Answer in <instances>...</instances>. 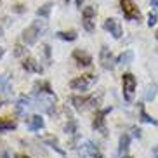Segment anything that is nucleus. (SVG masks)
Listing matches in <instances>:
<instances>
[{
  "mask_svg": "<svg viewBox=\"0 0 158 158\" xmlns=\"http://www.w3.org/2000/svg\"><path fill=\"white\" fill-rule=\"evenodd\" d=\"M45 31H47L45 23H44V21H35L31 26H28V28L23 31L24 44H26V45H33V44L38 40V37H40V35H44Z\"/></svg>",
  "mask_w": 158,
  "mask_h": 158,
  "instance_id": "obj_1",
  "label": "nucleus"
},
{
  "mask_svg": "<svg viewBox=\"0 0 158 158\" xmlns=\"http://www.w3.org/2000/svg\"><path fill=\"white\" fill-rule=\"evenodd\" d=\"M96 82H98V77L89 73V75H82V77H77V78H73V80L70 82V87L73 89V90L85 92V90H89V89L92 87Z\"/></svg>",
  "mask_w": 158,
  "mask_h": 158,
  "instance_id": "obj_2",
  "label": "nucleus"
},
{
  "mask_svg": "<svg viewBox=\"0 0 158 158\" xmlns=\"http://www.w3.org/2000/svg\"><path fill=\"white\" fill-rule=\"evenodd\" d=\"M99 99H101V96H99V98H96V96H71L70 102L73 104L75 110L84 111V110H87V108L96 106Z\"/></svg>",
  "mask_w": 158,
  "mask_h": 158,
  "instance_id": "obj_3",
  "label": "nucleus"
},
{
  "mask_svg": "<svg viewBox=\"0 0 158 158\" xmlns=\"http://www.w3.org/2000/svg\"><path fill=\"white\" fill-rule=\"evenodd\" d=\"M135 85H137V80L132 73H125L122 77V89H123V99L127 102H132L134 99V90H135Z\"/></svg>",
  "mask_w": 158,
  "mask_h": 158,
  "instance_id": "obj_4",
  "label": "nucleus"
},
{
  "mask_svg": "<svg viewBox=\"0 0 158 158\" xmlns=\"http://www.w3.org/2000/svg\"><path fill=\"white\" fill-rule=\"evenodd\" d=\"M120 7L125 19H129V21H139L141 19V10L134 4V0H120Z\"/></svg>",
  "mask_w": 158,
  "mask_h": 158,
  "instance_id": "obj_5",
  "label": "nucleus"
},
{
  "mask_svg": "<svg viewBox=\"0 0 158 158\" xmlns=\"http://www.w3.org/2000/svg\"><path fill=\"white\" fill-rule=\"evenodd\" d=\"M111 111V106L110 108H104V110H98L96 111V116L92 120V127L94 130L101 132L102 135H108V129H106V115Z\"/></svg>",
  "mask_w": 158,
  "mask_h": 158,
  "instance_id": "obj_6",
  "label": "nucleus"
},
{
  "mask_svg": "<svg viewBox=\"0 0 158 158\" xmlns=\"http://www.w3.org/2000/svg\"><path fill=\"white\" fill-rule=\"evenodd\" d=\"M94 18H96V7L94 5H87L82 10V24L87 31H94L96 28V23H94Z\"/></svg>",
  "mask_w": 158,
  "mask_h": 158,
  "instance_id": "obj_7",
  "label": "nucleus"
},
{
  "mask_svg": "<svg viewBox=\"0 0 158 158\" xmlns=\"http://www.w3.org/2000/svg\"><path fill=\"white\" fill-rule=\"evenodd\" d=\"M99 63H101V66L104 70H113L115 64H116V59L113 57L111 51H110L106 45H102L101 51H99Z\"/></svg>",
  "mask_w": 158,
  "mask_h": 158,
  "instance_id": "obj_8",
  "label": "nucleus"
},
{
  "mask_svg": "<svg viewBox=\"0 0 158 158\" xmlns=\"http://www.w3.org/2000/svg\"><path fill=\"white\" fill-rule=\"evenodd\" d=\"M102 28L106 30V31H110V35H113V38H120L123 35V30H122L120 23L115 18H108L104 21V24H102Z\"/></svg>",
  "mask_w": 158,
  "mask_h": 158,
  "instance_id": "obj_9",
  "label": "nucleus"
},
{
  "mask_svg": "<svg viewBox=\"0 0 158 158\" xmlns=\"http://www.w3.org/2000/svg\"><path fill=\"white\" fill-rule=\"evenodd\" d=\"M73 59L77 61V64H80V66H90L92 64V56H90L89 52L82 51V49L73 51Z\"/></svg>",
  "mask_w": 158,
  "mask_h": 158,
  "instance_id": "obj_10",
  "label": "nucleus"
},
{
  "mask_svg": "<svg viewBox=\"0 0 158 158\" xmlns=\"http://www.w3.org/2000/svg\"><path fill=\"white\" fill-rule=\"evenodd\" d=\"M31 106H33V99L26 98V96H21V98L18 99V102H16V113L21 115V116H24L26 111H28Z\"/></svg>",
  "mask_w": 158,
  "mask_h": 158,
  "instance_id": "obj_11",
  "label": "nucleus"
},
{
  "mask_svg": "<svg viewBox=\"0 0 158 158\" xmlns=\"http://www.w3.org/2000/svg\"><path fill=\"white\" fill-rule=\"evenodd\" d=\"M80 155H82L84 158H94L96 155H99L98 144H94L92 141L84 143V144H82V148H80Z\"/></svg>",
  "mask_w": 158,
  "mask_h": 158,
  "instance_id": "obj_12",
  "label": "nucleus"
},
{
  "mask_svg": "<svg viewBox=\"0 0 158 158\" xmlns=\"http://www.w3.org/2000/svg\"><path fill=\"white\" fill-rule=\"evenodd\" d=\"M21 66H23V70L30 71V73H42V71H44L42 64H40L37 59H33V57H26Z\"/></svg>",
  "mask_w": 158,
  "mask_h": 158,
  "instance_id": "obj_13",
  "label": "nucleus"
},
{
  "mask_svg": "<svg viewBox=\"0 0 158 158\" xmlns=\"http://www.w3.org/2000/svg\"><path fill=\"white\" fill-rule=\"evenodd\" d=\"M33 92L47 94V96H54V90H52L51 84H49L47 80H40V82H35V85H33Z\"/></svg>",
  "mask_w": 158,
  "mask_h": 158,
  "instance_id": "obj_14",
  "label": "nucleus"
},
{
  "mask_svg": "<svg viewBox=\"0 0 158 158\" xmlns=\"http://www.w3.org/2000/svg\"><path fill=\"white\" fill-rule=\"evenodd\" d=\"M0 92L9 96L12 92V84H10L9 75H0Z\"/></svg>",
  "mask_w": 158,
  "mask_h": 158,
  "instance_id": "obj_15",
  "label": "nucleus"
},
{
  "mask_svg": "<svg viewBox=\"0 0 158 158\" xmlns=\"http://www.w3.org/2000/svg\"><path fill=\"white\" fill-rule=\"evenodd\" d=\"M129 144H130V135L129 134H123L120 137V143H118V156L123 158L127 153V149H129Z\"/></svg>",
  "mask_w": 158,
  "mask_h": 158,
  "instance_id": "obj_16",
  "label": "nucleus"
},
{
  "mask_svg": "<svg viewBox=\"0 0 158 158\" xmlns=\"http://www.w3.org/2000/svg\"><path fill=\"white\" fill-rule=\"evenodd\" d=\"M28 129H30V130H40V129H44V118H42L40 115L30 116V120H28Z\"/></svg>",
  "mask_w": 158,
  "mask_h": 158,
  "instance_id": "obj_17",
  "label": "nucleus"
},
{
  "mask_svg": "<svg viewBox=\"0 0 158 158\" xmlns=\"http://www.w3.org/2000/svg\"><path fill=\"white\" fill-rule=\"evenodd\" d=\"M42 141L47 144V146H51V148H54V149H56V151H57L59 155H63V156H64V151H63V149L59 148V143H57V139L54 137V135H44V137H42Z\"/></svg>",
  "mask_w": 158,
  "mask_h": 158,
  "instance_id": "obj_18",
  "label": "nucleus"
},
{
  "mask_svg": "<svg viewBox=\"0 0 158 158\" xmlns=\"http://www.w3.org/2000/svg\"><path fill=\"white\" fill-rule=\"evenodd\" d=\"M16 122L10 118H0V132H9V130L16 129Z\"/></svg>",
  "mask_w": 158,
  "mask_h": 158,
  "instance_id": "obj_19",
  "label": "nucleus"
},
{
  "mask_svg": "<svg viewBox=\"0 0 158 158\" xmlns=\"http://www.w3.org/2000/svg\"><path fill=\"white\" fill-rule=\"evenodd\" d=\"M132 59H134V52L125 51V52H122L120 56L116 57V64H129V63H132Z\"/></svg>",
  "mask_w": 158,
  "mask_h": 158,
  "instance_id": "obj_20",
  "label": "nucleus"
},
{
  "mask_svg": "<svg viewBox=\"0 0 158 158\" xmlns=\"http://www.w3.org/2000/svg\"><path fill=\"white\" fill-rule=\"evenodd\" d=\"M64 132L66 134H70V135H73L75 139H77V132H78V123H77V120L70 118L68 123H66V127H64Z\"/></svg>",
  "mask_w": 158,
  "mask_h": 158,
  "instance_id": "obj_21",
  "label": "nucleus"
},
{
  "mask_svg": "<svg viewBox=\"0 0 158 158\" xmlns=\"http://www.w3.org/2000/svg\"><path fill=\"white\" fill-rule=\"evenodd\" d=\"M56 37L61 40H66V42H73V40H77V31H57Z\"/></svg>",
  "mask_w": 158,
  "mask_h": 158,
  "instance_id": "obj_22",
  "label": "nucleus"
},
{
  "mask_svg": "<svg viewBox=\"0 0 158 158\" xmlns=\"http://www.w3.org/2000/svg\"><path fill=\"white\" fill-rule=\"evenodd\" d=\"M139 116L141 120L146 122V123H151V125H156V120L155 118H151V116L146 113V110H144V104H139Z\"/></svg>",
  "mask_w": 158,
  "mask_h": 158,
  "instance_id": "obj_23",
  "label": "nucleus"
},
{
  "mask_svg": "<svg viewBox=\"0 0 158 158\" xmlns=\"http://www.w3.org/2000/svg\"><path fill=\"white\" fill-rule=\"evenodd\" d=\"M156 92H158V85H156V84H151L148 89H146L144 99H146V101H153V99H155V96H156Z\"/></svg>",
  "mask_w": 158,
  "mask_h": 158,
  "instance_id": "obj_24",
  "label": "nucleus"
},
{
  "mask_svg": "<svg viewBox=\"0 0 158 158\" xmlns=\"http://www.w3.org/2000/svg\"><path fill=\"white\" fill-rule=\"evenodd\" d=\"M51 9H52V4L42 5V7L37 10V16H38V18H49V14H51Z\"/></svg>",
  "mask_w": 158,
  "mask_h": 158,
  "instance_id": "obj_25",
  "label": "nucleus"
},
{
  "mask_svg": "<svg viewBox=\"0 0 158 158\" xmlns=\"http://www.w3.org/2000/svg\"><path fill=\"white\" fill-rule=\"evenodd\" d=\"M156 14H155V12H153V14H149L148 16V26H149V28H151V26H155V24H156Z\"/></svg>",
  "mask_w": 158,
  "mask_h": 158,
  "instance_id": "obj_26",
  "label": "nucleus"
},
{
  "mask_svg": "<svg viewBox=\"0 0 158 158\" xmlns=\"http://www.w3.org/2000/svg\"><path fill=\"white\" fill-rule=\"evenodd\" d=\"M44 56H45L47 64H49V63H51V47L49 45H44Z\"/></svg>",
  "mask_w": 158,
  "mask_h": 158,
  "instance_id": "obj_27",
  "label": "nucleus"
},
{
  "mask_svg": "<svg viewBox=\"0 0 158 158\" xmlns=\"http://www.w3.org/2000/svg\"><path fill=\"white\" fill-rule=\"evenodd\" d=\"M14 49H16V51H14V56H16V57H21L24 52H26V49H23L21 45H16Z\"/></svg>",
  "mask_w": 158,
  "mask_h": 158,
  "instance_id": "obj_28",
  "label": "nucleus"
},
{
  "mask_svg": "<svg viewBox=\"0 0 158 158\" xmlns=\"http://www.w3.org/2000/svg\"><path fill=\"white\" fill-rule=\"evenodd\" d=\"M14 10H16V12H24V7H23V5H14Z\"/></svg>",
  "mask_w": 158,
  "mask_h": 158,
  "instance_id": "obj_29",
  "label": "nucleus"
},
{
  "mask_svg": "<svg viewBox=\"0 0 158 158\" xmlns=\"http://www.w3.org/2000/svg\"><path fill=\"white\" fill-rule=\"evenodd\" d=\"M151 7H153L155 10H158V0H151Z\"/></svg>",
  "mask_w": 158,
  "mask_h": 158,
  "instance_id": "obj_30",
  "label": "nucleus"
},
{
  "mask_svg": "<svg viewBox=\"0 0 158 158\" xmlns=\"http://www.w3.org/2000/svg\"><path fill=\"white\" fill-rule=\"evenodd\" d=\"M14 158H30V156L24 155V153H18V155H14Z\"/></svg>",
  "mask_w": 158,
  "mask_h": 158,
  "instance_id": "obj_31",
  "label": "nucleus"
},
{
  "mask_svg": "<svg viewBox=\"0 0 158 158\" xmlns=\"http://www.w3.org/2000/svg\"><path fill=\"white\" fill-rule=\"evenodd\" d=\"M153 156L158 158V146H155V148H153Z\"/></svg>",
  "mask_w": 158,
  "mask_h": 158,
  "instance_id": "obj_32",
  "label": "nucleus"
},
{
  "mask_svg": "<svg viewBox=\"0 0 158 158\" xmlns=\"http://www.w3.org/2000/svg\"><path fill=\"white\" fill-rule=\"evenodd\" d=\"M77 2V7H82V4H84V0H75Z\"/></svg>",
  "mask_w": 158,
  "mask_h": 158,
  "instance_id": "obj_33",
  "label": "nucleus"
},
{
  "mask_svg": "<svg viewBox=\"0 0 158 158\" xmlns=\"http://www.w3.org/2000/svg\"><path fill=\"white\" fill-rule=\"evenodd\" d=\"M4 52H5V51H4V49H2V47H0V57L4 56Z\"/></svg>",
  "mask_w": 158,
  "mask_h": 158,
  "instance_id": "obj_34",
  "label": "nucleus"
},
{
  "mask_svg": "<svg viewBox=\"0 0 158 158\" xmlns=\"http://www.w3.org/2000/svg\"><path fill=\"white\" fill-rule=\"evenodd\" d=\"M155 37H156V38H158V31H156V35H155Z\"/></svg>",
  "mask_w": 158,
  "mask_h": 158,
  "instance_id": "obj_35",
  "label": "nucleus"
},
{
  "mask_svg": "<svg viewBox=\"0 0 158 158\" xmlns=\"http://www.w3.org/2000/svg\"><path fill=\"white\" fill-rule=\"evenodd\" d=\"M123 158H130V156H123Z\"/></svg>",
  "mask_w": 158,
  "mask_h": 158,
  "instance_id": "obj_36",
  "label": "nucleus"
},
{
  "mask_svg": "<svg viewBox=\"0 0 158 158\" xmlns=\"http://www.w3.org/2000/svg\"><path fill=\"white\" fill-rule=\"evenodd\" d=\"M0 106H2V101H0Z\"/></svg>",
  "mask_w": 158,
  "mask_h": 158,
  "instance_id": "obj_37",
  "label": "nucleus"
},
{
  "mask_svg": "<svg viewBox=\"0 0 158 158\" xmlns=\"http://www.w3.org/2000/svg\"><path fill=\"white\" fill-rule=\"evenodd\" d=\"M64 2H68V0H64Z\"/></svg>",
  "mask_w": 158,
  "mask_h": 158,
  "instance_id": "obj_38",
  "label": "nucleus"
}]
</instances>
